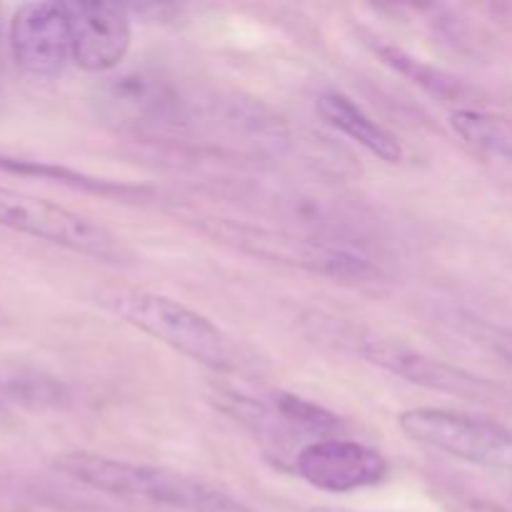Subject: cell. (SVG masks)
Masks as SVG:
<instances>
[{"instance_id":"obj_1","label":"cell","mask_w":512,"mask_h":512,"mask_svg":"<svg viewBox=\"0 0 512 512\" xmlns=\"http://www.w3.org/2000/svg\"><path fill=\"white\" fill-rule=\"evenodd\" d=\"M53 468L88 488L115 495V498L145 500V503L168 505V508L185 512H253L240 500L225 495L223 490H215L200 480L158 468V465L130 463V460L75 450V453L58 455L53 460Z\"/></svg>"},{"instance_id":"obj_2","label":"cell","mask_w":512,"mask_h":512,"mask_svg":"<svg viewBox=\"0 0 512 512\" xmlns=\"http://www.w3.org/2000/svg\"><path fill=\"white\" fill-rule=\"evenodd\" d=\"M98 303L118 320L143 330L145 335L205 368L220 373L240 368V355L233 340L205 315L195 313L178 300L148 290L108 288L98 295Z\"/></svg>"},{"instance_id":"obj_3","label":"cell","mask_w":512,"mask_h":512,"mask_svg":"<svg viewBox=\"0 0 512 512\" xmlns=\"http://www.w3.org/2000/svg\"><path fill=\"white\" fill-rule=\"evenodd\" d=\"M398 425L415 443L480 468L512 473V430L508 425L443 408L405 410Z\"/></svg>"},{"instance_id":"obj_4","label":"cell","mask_w":512,"mask_h":512,"mask_svg":"<svg viewBox=\"0 0 512 512\" xmlns=\"http://www.w3.org/2000/svg\"><path fill=\"white\" fill-rule=\"evenodd\" d=\"M0 225L48 243L63 245L75 253L103 260H123L125 248L110 230L85 215L65 210L35 195L0 185Z\"/></svg>"},{"instance_id":"obj_5","label":"cell","mask_w":512,"mask_h":512,"mask_svg":"<svg viewBox=\"0 0 512 512\" xmlns=\"http://www.w3.org/2000/svg\"><path fill=\"white\" fill-rule=\"evenodd\" d=\"M10 53L33 78H55L73 60L70 20L63 3H25L10 20Z\"/></svg>"},{"instance_id":"obj_6","label":"cell","mask_w":512,"mask_h":512,"mask_svg":"<svg viewBox=\"0 0 512 512\" xmlns=\"http://www.w3.org/2000/svg\"><path fill=\"white\" fill-rule=\"evenodd\" d=\"M295 473L325 493H353L383 483L388 460L355 440L325 438L300 448L295 455Z\"/></svg>"},{"instance_id":"obj_7","label":"cell","mask_w":512,"mask_h":512,"mask_svg":"<svg viewBox=\"0 0 512 512\" xmlns=\"http://www.w3.org/2000/svg\"><path fill=\"white\" fill-rule=\"evenodd\" d=\"M70 20L73 60L88 73L118 68L133 43V25L123 5L105 0L63 3Z\"/></svg>"},{"instance_id":"obj_8","label":"cell","mask_w":512,"mask_h":512,"mask_svg":"<svg viewBox=\"0 0 512 512\" xmlns=\"http://www.w3.org/2000/svg\"><path fill=\"white\" fill-rule=\"evenodd\" d=\"M230 238L243 250H250L263 258L280 263L300 265L313 273L330 275L340 280H363L375 275V268L365 255L355 253L348 245L323 243V240H305L285 233H268L255 228H230Z\"/></svg>"},{"instance_id":"obj_9","label":"cell","mask_w":512,"mask_h":512,"mask_svg":"<svg viewBox=\"0 0 512 512\" xmlns=\"http://www.w3.org/2000/svg\"><path fill=\"white\" fill-rule=\"evenodd\" d=\"M363 355L373 365L408 380V383L440 390V393L478 395L483 388V383L475 375L453 368L445 360L430 358V355L408 348V345L393 343V340H365Z\"/></svg>"},{"instance_id":"obj_10","label":"cell","mask_w":512,"mask_h":512,"mask_svg":"<svg viewBox=\"0 0 512 512\" xmlns=\"http://www.w3.org/2000/svg\"><path fill=\"white\" fill-rule=\"evenodd\" d=\"M110 115L133 128H173L185 120L178 93L153 75H123L108 88Z\"/></svg>"},{"instance_id":"obj_11","label":"cell","mask_w":512,"mask_h":512,"mask_svg":"<svg viewBox=\"0 0 512 512\" xmlns=\"http://www.w3.org/2000/svg\"><path fill=\"white\" fill-rule=\"evenodd\" d=\"M318 110L328 125L348 135L358 145H363L370 155L385 160V163H400L403 160V145L390 130H385L378 120L370 118L360 105H355L340 90H325L318 95Z\"/></svg>"},{"instance_id":"obj_12","label":"cell","mask_w":512,"mask_h":512,"mask_svg":"<svg viewBox=\"0 0 512 512\" xmlns=\"http://www.w3.org/2000/svg\"><path fill=\"white\" fill-rule=\"evenodd\" d=\"M365 43H368L370 48H373V53L378 55L385 65H390L395 73L410 78L415 85H420L423 90H428V93L435 95V98L445 100V103H448V100L463 98V93H465L463 85L455 83V80L450 78V75H445L443 70L430 68V65H425L423 60L413 58V55H408L405 50L395 48V45L385 43V40H380V38H368Z\"/></svg>"},{"instance_id":"obj_13","label":"cell","mask_w":512,"mask_h":512,"mask_svg":"<svg viewBox=\"0 0 512 512\" xmlns=\"http://www.w3.org/2000/svg\"><path fill=\"white\" fill-rule=\"evenodd\" d=\"M270 408L283 418L285 425H290L293 430H300V433L315 435V438L320 440L333 438V435L343 428V425H340V418H335L333 413L320 408L318 403L298 398V395L273 393L270 395Z\"/></svg>"},{"instance_id":"obj_14","label":"cell","mask_w":512,"mask_h":512,"mask_svg":"<svg viewBox=\"0 0 512 512\" xmlns=\"http://www.w3.org/2000/svg\"><path fill=\"white\" fill-rule=\"evenodd\" d=\"M453 128L465 143L512 160V130L505 128L500 120L478 113V110L463 108L453 115Z\"/></svg>"},{"instance_id":"obj_15","label":"cell","mask_w":512,"mask_h":512,"mask_svg":"<svg viewBox=\"0 0 512 512\" xmlns=\"http://www.w3.org/2000/svg\"><path fill=\"white\" fill-rule=\"evenodd\" d=\"M0 168H10V170H20V173H35V175H48V178H55L58 183H68L75 185V188L83 190H93V193L100 195H145L148 188H135V185H120V183H108V180H95L88 178V175L73 173V170L65 168H53V165H40V163H28V160H10V158H0Z\"/></svg>"},{"instance_id":"obj_16","label":"cell","mask_w":512,"mask_h":512,"mask_svg":"<svg viewBox=\"0 0 512 512\" xmlns=\"http://www.w3.org/2000/svg\"><path fill=\"white\" fill-rule=\"evenodd\" d=\"M458 512H512V510L503 508V505H493V503H468Z\"/></svg>"},{"instance_id":"obj_17","label":"cell","mask_w":512,"mask_h":512,"mask_svg":"<svg viewBox=\"0 0 512 512\" xmlns=\"http://www.w3.org/2000/svg\"><path fill=\"white\" fill-rule=\"evenodd\" d=\"M498 348L512 360V335H498Z\"/></svg>"},{"instance_id":"obj_18","label":"cell","mask_w":512,"mask_h":512,"mask_svg":"<svg viewBox=\"0 0 512 512\" xmlns=\"http://www.w3.org/2000/svg\"><path fill=\"white\" fill-rule=\"evenodd\" d=\"M0 408H3V398H0Z\"/></svg>"}]
</instances>
